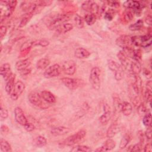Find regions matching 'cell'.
Wrapping results in <instances>:
<instances>
[{
	"mask_svg": "<svg viewBox=\"0 0 152 152\" xmlns=\"http://www.w3.org/2000/svg\"><path fill=\"white\" fill-rule=\"evenodd\" d=\"M152 150V147H151V145L150 143H147L144 147V150L143 151H145V152H150V151H151Z\"/></svg>",
	"mask_w": 152,
	"mask_h": 152,
	"instance_id": "cell-54",
	"label": "cell"
},
{
	"mask_svg": "<svg viewBox=\"0 0 152 152\" xmlns=\"http://www.w3.org/2000/svg\"><path fill=\"white\" fill-rule=\"evenodd\" d=\"M62 70L66 75H74L77 70L76 64L74 61L68 60L64 61L62 64Z\"/></svg>",
	"mask_w": 152,
	"mask_h": 152,
	"instance_id": "cell-12",
	"label": "cell"
},
{
	"mask_svg": "<svg viewBox=\"0 0 152 152\" xmlns=\"http://www.w3.org/2000/svg\"><path fill=\"white\" fill-rule=\"evenodd\" d=\"M87 132L84 129H81L75 132V134L69 135L66 138H65L62 142V145L72 146L78 143H80L84 141L85 137H86Z\"/></svg>",
	"mask_w": 152,
	"mask_h": 152,
	"instance_id": "cell-3",
	"label": "cell"
},
{
	"mask_svg": "<svg viewBox=\"0 0 152 152\" xmlns=\"http://www.w3.org/2000/svg\"><path fill=\"white\" fill-rule=\"evenodd\" d=\"M33 144L38 147H42L46 145L47 140L46 138L42 135H38L34 138L33 140Z\"/></svg>",
	"mask_w": 152,
	"mask_h": 152,
	"instance_id": "cell-30",
	"label": "cell"
},
{
	"mask_svg": "<svg viewBox=\"0 0 152 152\" xmlns=\"http://www.w3.org/2000/svg\"><path fill=\"white\" fill-rule=\"evenodd\" d=\"M128 91L129 93V96L132 100V101L136 103V102H138V99L139 96V93L140 91V88L138 87V86L135 83H132L129 85L128 88Z\"/></svg>",
	"mask_w": 152,
	"mask_h": 152,
	"instance_id": "cell-17",
	"label": "cell"
},
{
	"mask_svg": "<svg viewBox=\"0 0 152 152\" xmlns=\"http://www.w3.org/2000/svg\"><path fill=\"white\" fill-rule=\"evenodd\" d=\"M81 8L86 11L94 14L97 17L99 12V5L93 1H86L82 4Z\"/></svg>",
	"mask_w": 152,
	"mask_h": 152,
	"instance_id": "cell-13",
	"label": "cell"
},
{
	"mask_svg": "<svg viewBox=\"0 0 152 152\" xmlns=\"http://www.w3.org/2000/svg\"><path fill=\"white\" fill-rule=\"evenodd\" d=\"M129 70L134 75H139L141 71V65L140 62L136 61H131Z\"/></svg>",
	"mask_w": 152,
	"mask_h": 152,
	"instance_id": "cell-25",
	"label": "cell"
},
{
	"mask_svg": "<svg viewBox=\"0 0 152 152\" xmlns=\"http://www.w3.org/2000/svg\"><path fill=\"white\" fill-rule=\"evenodd\" d=\"M62 68L58 64L48 66L44 71L43 75L46 78H51L59 76L62 72Z\"/></svg>",
	"mask_w": 152,
	"mask_h": 152,
	"instance_id": "cell-10",
	"label": "cell"
},
{
	"mask_svg": "<svg viewBox=\"0 0 152 152\" xmlns=\"http://www.w3.org/2000/svg\"><path fill=\"white\" fill-rule=\"evenodd\" d=\"M40 95L43 100L48 104H53L56 101L55 96L50 91L43 90L41 91Z\"/></svg>",
	"mask_w": 152,
	"mask_h": 152,
	"instance_id": "cell-21",
	"label": "cell"
},
{
	"mask_svg": "<svg viewBox=\"0 0 152 152\" xmlns=\"http://www.w3.org/2000/svg\"><path fill=\"white\" fill-rule=\"evenodd\" d=\"M31 64V60L30 58H26L17 61L15 64V68L18 71H23L29 67Z\"/></svg>",
	"mask_w": 152,
	"mask_h": 152,
	"instance_id": "cell-24",
	"label": "cell"
},
{
	"mask_svg": "<svg viewBox=\"0 0 152 152\" xmlns=\"http://www.w3.org/2000/svg\"><path fill=\"white\" fill-rule=\"evenodd\" d=\"M151 98H152L151 89L146 88L145 92H144V99H145L146 102L149 103L150 104L151 101Z\"/></svg>",
	"mask_w": 152,
	"mask_h": 152,
	"instance_id": "cell-45",
	"label": "cell"
},
{
	"mask_svg": "<svg viewBox=\"0 0 152 152\" xmlns=\"http://www.w3.org/2000/svg\"><path fill=\"white\" fill-rule=\"evenodd\" d=\"M113 114L118 115L121 112V104L122 102H121L120 99L118 96H113Z\"/></svg>",
	"mask_w": 152,
	"mask_h": 152,
	"instance_id": "cell-32",
	"label": "cell"
},
{
	"mask_svg": "<svg viewBox=\"0 0 152 152\" xmlns=\"http://www.w3.org/2000/svg\"><path fill=\"white\" fill-rule=\"evenodd\" d=\"M115 11L113 9H109V10L105 12L104 14V19L107 21L112 20L113 17L115 16Z\"/></svg>",
	"mask_w": 152,
	"mask_h": 152,
	"instance_id": "cell-43",
	"label": "cell"
},
{
	"mask_svg": "<svg viewBox=\"0 0 152 152\" xmlns=\"http://www.w3.org/2000/svg\"><path fill=\"white\" fill-rule=\"evenodd\" d=\"M33 15V14L31 13H26L24 14V15L22 17L20 24H19V27H24L27 23L30 21V18L32 17V16Z\"/></svg>",
	"mask_w": 152,
	"mask_h": 152,
	"instance_id": "cell-38",
	"label": "cell"
},
{
	"mask_svg": "<svg viewBox=\"0 0 152 152\" xmlns=\"http://www.w3.org/2000/svg\"><path fill=\"white\" fill-rule=\"evenodd\" d=\"M132 45L136 47L147 48L151 44V35L147 34L143 36H134L131 37Z\"/></svg>",
	"mask_w": 152,
	"mask_h": 152,
	"instance_id": "cell-4",
	"label": "cell"
},
{
	"mask_svg": "<svg viewBox=\"0 0 152 152\" xmlns=\"http://www.w3.org/2000/svg\"><path fill=\"white\" fill-rule=\"evenodd\" d=\"M131 140V137L128 134H125L123 135L121 140L120 141L119 147L121 149H124L126 147L128 144L129 143Z\"/></svg>",
	"mask_w": 152,
	"mask_h": 152,
	"instance_id": "cell-33",
	"label": "cell"
},
{
	"mask_svg": "<svg viewBox=\"0 0 152 152\" xmlns=\"http://www.w3.org/2000/svg\"><path fill=\"white\" fill-rule=\"evenodd\" d=\"M141 57H142V52L141 50H140V49H134L132 55H131V58L136 61H138L140 62L141 59Z\"/></svg>",
	"mask_w": 152,
	"mask_h": 152,
	"instance_id": "cell-40",
	"label": "cell"
},
{
	"mask_svg": "<svg viewBox=\"0 0 152 152\" xmlns=\"http://www.w3.org/2000/svg\"><path fill=\"white\" fill-rule=\"evenodd\" d=\"M92 151L91 148L87 145H77L72 147L71 150V151L77 152V151H84V152H88Z\"/></svg>",
	"mask_w": 152,
	"mask_h": 152,
	"instance_id": "cell-36",
	"label": "cell"
},
{
	"mask_svg": "<svg viewBox=\"0 0 152 152\" xmlns=\"http://www.w3.org/2000/svg\"><path fill=\"white\" fill-rule=\"evenodd\" d=\"M107 5H109V6L113 7V8H116L119 7V2L116 1H107L105 2Z\"/></svg>",
	"mask_w": 152,
	"mask_h": 152,
	"instance_id": "cell-51",
	"label": "cell"
},
{
	"mask_svg": "<svg viewBox=\"0 0 152 152\" xmlns=\"http://www.w3.org/2000/svg\"><path fill=\"white\" fill-rule=\"evenodd\" d=\"M119 130H120V128L118 124L116 123V122H113L108 128L106 131V137L108 138H113L118 133Z\"/></svg>",
	"mask_w": 152,
	"mask_h": 152,
	"instance_id": "cell-22",
	"label": "cell"
},
{
	"mask_svg": "<svg viewBox=\"0 0 152 152\" xmlns=\"http://www.w3.org/2000/svg\"><path fill=\"white\" fill-rule=\"evenodd\" d=\"M28 99L31 104L41 109H46L49 107L47 105L49 104L43 100L40 95V93H39L36 91L30 92L28 94Z\"/></svg>",
	"mask_w": 152,
	"mask_h": 152,
	"instance_id": "cell-5",
	"label": "cell"
},
{
	"mask_svg": "<svg viewBox=\"0 0 152 152\" xmlns=\"http://www.w3.org/2000/svg\"><path fill=\"white\" fill-rule=\"evenodd\" d=\"M137 112L140 116H144L145 113L148 112V110L144 103H141L138 106Z\"/></svg>",
	"mask_w": 152,
	"mask_h": 152,
	"instance_id": "cell-44",
	"label": "cell"
},
{
	"mask_svg": "<svg viewBox=\"0 0 152 152\" xmlns=\"http://www.w3.org/2000/svg\"><path fill=\"white\" fill-rule=\"evenodd\" d=\"M112 116L111 110L109 106L107 104H104L103 106V113L100 116L99 121L102 125H106Z\"/></svg>",
	"mask_w": 152,
	"mask_h": 152,
	"instance_id": "cell-16",
	"label": "cell"
},
{
	"mask_svg": "<svg viewBox=\"0 0 152 152\" xmlns=\"http://www.w3.org/2000/svg\"><path fill=\"white\" fill-rule=\"evenodd\" d=\"M1 150L3 152H11L12 151L10 143L5 140L1 138Z\"/></svg>",
	"mask_w": 152,
	"mask_h": 152,
	"instance_id": "cell-35",
	"label": "cell"
},
{
	"mask_svg": "<svg viewBox=\"0 0 152 152\" xmlns=\"http://www.w3.org/2000/svg\"><path fill=\"white\" fill-rule=\"evenodd\" d=\"M96 18L97 17L94 14L88 13L84 16V21L87 25L91 26L96 22Z\"/></svg>",
	"mask_w": 152,
	"mask_h": 152,
	"instance_id": "cell-34",
	"label": "cell"
},
{
	"mask_svg": "<svg viewBox=\"0 0 152 152\" xmlns=\"http://www.w3.org/2000/svg\"><path fill=\"white\" fill-rule=\"evenodd\" d=\"M129 148H131L129 150L130 151H141L142 150V144L139 142L138 143L129 147Z\"/></svg>",
	"mask_w": 152,
	"mask_h": 152,
	"instance_id": "cell-46",
	"label": "cell"
},
{
	"mask_svg": "<svg viewBox=\"0 0 152 152\" xmlns=\"http://www.w3.org/2000/svg\"><path fill=\"white\" fill-rule=\"evenodd\" d=\"M1 132L2 134H6L9 132V128L6 125H2L1 127Z\"/></svg>",
	"mask_w": 152,
	"mask_h": 152,
	"instance_id": "cell-55",
	"label": "cell"
},
{
	"mask_svg": "<svg viewBox=\"0 0 152 152\" xmlns=\"http://www.w3.org/2000/svg\"><path fill=\"white\" fill-rule=\"evenodd\" d=\"M143 27V21L142 20H138L134 24H131L129 26V29L131 31H138L142 28Z\"/></svg>",
	"mask_w": 152,
	"mask_h": 152,
	"instance_id": "cell-37",
	"label": "cell"
},
{
	"mask_svg": "<svg viewBox=\"0 0 152 152\" xmlns=\"http://www.w3.org/2000/svg\"><path fill=\"white\" fill-rule=\"evenodd\" d=\"M151 16L150 15H147L145 18V21L147 24H148V25H151Z\"/></svg>",
	"mask_w": 152,
	"mask_h": 152,
	"instance_id": "cell-57",
	"label": "cell"
},
{
	"mask_svg": "<svg viewBox=\"0 0 152 152\" xmlns=\"http://www.w3.org/2000/svg\"><path fill=\"white\" fill-rule=\"evenodd\" d=\"M109 68L114 72L115 78L116 81H120L124 76V69L122 66L117 62L110 59L107 62Z\"/></svg>",
	"mask_w": 152,
	"mask_h": 152,
	"instance_id": "cell-7",
	"label": "cell"
},
{
	"mask_svg": "<svg viewBox=\"0 0 152 152\" xmlns=\"http://www.w3.org/2000/svg\"><path fill=\"white\" fill-rule=\"evenodd\" d=\"M145 137L147 138L148 140H150L151 138V126L147 127V129L144 133Z\"/></svg>",
	"mask_w": 152,
	"mask_h": 152,
	"instance_id": "cell-52",
	"label": "cell"
},
{
	"mask_svg": "<svg viewBox=\"0 0 152 152\" xmlns=\"http://www.w3.org/2000/svg\"><path fill=\"white\" fill-rule=\"evenodd\" d=\"M100 69L99 67H93L90 71L89 81L92 87L96 90H99L100 88Z\"/></svg>",
	"mask_w": 152,
	"mask_h": 152,
	"instance_id": "cell-6",
	"label": "cell"
},
{
	"mask_svg": "<svg viewBox=\"0 0 152 152\" xmlns=\"http://www.w3.org/2000/svg\"><path fill=\"white\" fill-rule=\"evenodd\" d=\"M124 18L126 22H129L133 18V13L130 10L126 11L124 14Z\"/></svg>",
	"mask_w": 152,
	"mask_h": 152,
	"instance_id": "cell-47",
	"label": "cell"
},
{
	"mask_svg": "<svg viewBox=\"0 0 152 152\" xmlns=\"http://www.w3.org/2000/svg\"><path fill=\"white\" fill-rule=\"evenodd\" d=\"M74 20L75 26L79 28H82L84 27V20L83 18L79 15L78 14H75L74 17Z\"/></svg>",
	"mask_w": 152,
	"mask_h": 152,
	"instance_id": "cell-39",
	"label": "cell"
},
{
	"mask_svg": "<svg viewBox=\"0 0 152 152\" xmlns=\"http://www.w3.org/2000/svg\"><path fill=\"white\" fill-rule=\"evenodd\" d=\"M7 32V27L5 26H1L0 27V36L1 39H2L6 35Z\"/></svg>",
	"mask_w": 152,
	"mask_h": 152,
	"instance_id": "cell-50",
	"label": "cell"
},
{
	"mask_svg": "<svg viewBox=\"0 0 152 152\" xmlns=\"http://www.w3.org/2000/svg\"><path fill=\"white\" fill-rule=\"evenodd\" d=\"M116 147V142L115 141L112 139V138H109L106 140L102 145L100 147H98L97 149L95 150L96 151H110L115 148Z\"/></svg>",
	"mask_w": 152,
	"mask_h": 152,
	"instance_id": "cell-18",
	"label": "cell"
},
{
	"mask_svg": "<svg viewBox=\"0 0 152 152\" xmlns=\"http://www.w3.org/2000/svg\"><path fill=\"white\" fill-rule=\"evenodd\" d=\"M33 46H39L42 47H46L49 44V42L45 40V39H39V40H32Z\"/></svg>",
	"mask_w": 152,
	"mask_h": 152,
	"instance_id": "cell-42",
	"label": "cell"
},
{
	"mask_svg": "<svg viewBox=\"0 0 152 152\" xmlns=\"http://www.w3.org/2000/svg\"><path fill=\"white\" fill-rule=\"evenodd\" d=\"M1 113H0V116L2 120L6 119L8 116V112L7 109H6L5 107H3L2 106H1V109H0Z\"/></svg>",
	"mask_w": 152,
	"mask_h": 152,
	"instance_id": "cell-48",
	"label": "cell"
},
{
	"mask_svg": "<svg viewBox=\"0 0 152 152\" xmlns=\"http://www.w3.org/2000/svg\"><path fill=\"white\" fill-rule=\"evenodd\" d=\"M138 135L140 139V142L143 145V143L144 141V137H145L144 133L142 131H139L138 132Z\"/></svg>",
	"mask_w": 152,
	"mask_h": 152,
	"instance_id": "cell-53",
	"label": "cell"
},
{
	"mask_svg": "<svg viewBox=\"0 0 152 152\" xmlns=\"http://www.w3.org/2000/svg\"><path fill=\"white\" fill-rule=\"evenodd\" d=\"M24 129L28 131V132H31L34 130L35 129V126L33 124L28 122L24 126Z\"/></svg>",
	"mask_w": 152,
	"mask_h": 152,
	"instance_id": "cell-49",
	"label": "cell"
},
{
	"mask_svg": "<svg viewBox=\"0 0 152 152\" xmlns=\"http://www.w3.org/2000/svg\"><path fill=\"white\" fill-rule=\"evenodd\" d=\"M61 81L70 90H76L83 85V81L78 78L64 77L61 78Z\"/></svg>",
	"mask_w": 152,
	"mask_h": 152,
	"instance_id": "cell-8",
	"label": "cell"
},
{
	"mask_svg": "<svg viewBox=\"0 0 152 152\" xmlns=\"http://www.w3.org/2000/svg\"><path fill=\"white\" fill-rule=\"evenodd\" d=\"M72 28H73V25L72 24L65 23L58 26L55 30H56V31L59 34H65L71 31V30H72Z\"/></svg>",
	"mask_w": 152,
	"mask_h": 152,
	"instance_id": "cell-28",
	"label": "cell"
},
{
	"mask_svg": "<svg viewBox=\"0 0 152 152\" xmlns=\"http://www.w3.org/2000/svg\"><path fill=\"white\" fill-rule=\"evenodd\" d=\"M30 71H31V69L28 68H27V69H26L23 71H20V74L23 75H27L28 74H29L30 72Z\"/></svg>",
	"mask_w": 152,
	"mask_h": 152,
	"instance_id": "cell-58",
	"label": "cell"
},
{
	"mask_svg": "<svg viewBox=\"0 0 152 152\" xmlns=\"http://www.w3.org/2000/svg\"><path fill=\"white\" fill-rule=\"evenodd\" d=\"M50 63V61L48 58H43L39 59L37 61L36 67L39 69L43 70V69H46L48 68V66H49Z\"/></svg>",
	"mask_w": 152,
	"mask_h": 152,
	"instance_id": "cell-31",
	"label": "cell"
},
{
	"mask_svg": "<svg viewBox=\"0 0 152 152\" xmlns=\"http://www.w3.org/2000/svg\"><path fill=\"white\" fill-rule=\"evenodd\" d=\"M17 4V1H1V23L2 22L4 18L10 17L12 14Z\"/></svg>",
	"mask_w": 152,
	"mask_h": 152,
	"instance_id": "cell-2",
	"label": "cell"
},
{
	"mask_svg": "<svg viewBox=\"0 0 152 152\" xmlns=\"http://www.w3.org/2000/svg\"><path fill=\"white\" fill-rule=\"evenodd\" d=\"M90 55V52L84 48H78L74 52V56L78 59H85Z\"/></svg>",
	"mask_w": 152,
	"mask_h": 152,
	"instance_id": "cell-26",
	"label": "cell"
},
{
	"mask_svg": "<svg viewBox=\"0 0 152 152\" xmlns=\"http://www.w3.org/2000/svg\"><path fill=\"white\" fill-rule=\"evenodd\" d=\"M146 88L151 89V80H149L148 81H147V83L146 84Z\"/></svg>",
	"mask_w": 152,
	"mask_h": 152,
	"instance_id": "cell-59",
	"label": "cell"
},
{
	"mask_svg": "<svg viewBox=\"0 0 152 152\" xmlns=\"http://www.w3.org/2000/svg\"><path fill=\"white\" fill-rule=\"evenodd\" d=\"M15 74H13L11 75V76L8 79V80L6 81V84H5V91L8 94H10L13 87L15 84Z\"/></svg>",
	"mask_w": 152,
	"mask_h": 152,
	"instance_id": "cell-29",
	"label": "cell"
},
{
	"mask_svg": "<svg viewBox=\"0 0 152 152\" xmlns=\"http://www.w3.org/2000/svg\"><path fill=\"white\" fill-rule=\"evenodd\" d=\"M142 123L147 127L151 126V113L150 112H148L147 113H145L143 116Z\"/></svg>",
	"mask_w": 152,
	"mask_h": 152,
	"instance_id": "cell-41",
	"label": "cell"
},
{
	"mask_svg": "<svg viewBox=\"0 0 152 152\" xmlns=\"http://www.w3.org/2000/svg\"><path fill=\"white\" fill-rule=\"evenodd\" d=\"M123 6L126 9H131L137 15H140L144 5L137 1H126L124 2Z\"/></svg>",
	"mask_w": 152,
	"mask_h": 152,
	"instance_id": "cell-9",
	"label": "cell"
},
{
	"mask_svg": "<svg viewBox=\"0 0 152 152\" xmlns=\"http://www.w3.org/2000/svg\"><path fill=\"white\" fill-rule=\"evenodd\" d=\"M143 73L144 74V75L145 77H147V78H150L151 74V71L150 70H148L147 68H144L143 69Z\"/></svg>",
	"mask_w": 152,
	"mask_h": 152,
	"instance_id": "cell-56",
	"label": "cell"
},
{
	"mask_svg": "<svg viewBox=\"0 0 152 152\" xmlns=\"http://www.w3.org/2000/svg\"><path fill=\"white\" fill-rule=\"evenodd\" d=\"M121 112L124 115L128 116H129L132 112V106L128 102H124L121 104Z\"/></svg>",
	"mask_w": 152,
	"mask_h": 152,
	"instance_id": "cell-27",
	"label": "cell"
},
{
	"mask_svg": "<svg viewBox=\"0 0 152 152\" xmlns=\"http://www.w3.org/2000/svg\"><path fill=\"white\" fill-rule=\"evenodd\" d=\"M116 45L123 49L132 47L131 43V37L128 35H121L116 40Z\"/></svg>",
	"mask_w": 152,
	"mask_h": 152,
	"instance_id": "cell-14",
	"label": "cell"
},
{
	"mask_svg": "<svg viewBox=\"0 0 152 152\" xmlns=\"http://www.w3.org/2000/svg\"><path fill=\"white\" fill-rule=\"evenodd\" d=\"M14 116L16 122L23 126L28 122L24 115L23 109L20 107H16L15 108Z\"/></svg>",
	"mask_w": 152,
	"mask_h": 152,
	"instance_id": "cell-15",
	"label": "cell"
},
{
	"mask_svg": "<svg viewBox=\"0 0 152 152\" xmlns=\"http://www.w3.org/2000/svg\"><path fill=\"white\" fill-rule=\"evenodd\" d=\"M117 56L118 59L120 61L121 63V66H123L125 69H128L129 68V65H130V61H129V58L128 55L126 54V53L122 50L119 51L118 54Z\"/></svg>",
	"mask_w": 152,
	"mask_h": 152,
	"instance_id": "cell-20",
	"label": "cell"
},
{
	"mask_svg": "<svg viewBox=\"0 0 152 152\" xmlns=\"http://www.w3.org/2000/svg\"><path fill=\"white\" fill-rule=\"evenodd\" d=\"M69 18L68 14H57L47 17V18L45 19V23L49 29H56L58 26L68 21Z\"/></svg>",
	"mask_w": 152,
	"mask_h": 152,
	"instance_id": "cell-1",
	"label": "cell"
},
{
	"mask_svg": "<svg viewBox=\"0 0 152 152\" xmlns=\"http://www.w3.org/2000/svg\"><path fill=\"white\" fill-rule=\"evenodd\" d=\"M69 132V129L65 126H60L54 127L51 129L50 133L54 136H61L68 134Z\"/></svg>",
	"mask_w": 152,
	"mask_h": 152,
	"instance_id": "cell-23",
	"label": "cell"
},
{
	"mask_svg": "<svg viewBox=\"0 0 152 152\" xmlns=\"http://www.w3.org/2000/svg\"><path fill=\"white\" fill-rule=\"evenodd\" d=\"M0 74L4 80L7 81L12 74L10 64L8 63L3 64L0 67Z\"/></svg>",
	"mask_w": 152,
	"mask_h": 152,
	"instance_id": "cell-19",
	"label": "cell"
},
{
	"mask_svg": "<svg viewBox=\"0 0 152 152\" xmlns=\"http://www.w3.org/2000/svg\"><path fill=\"white\" fill-rule=\"evenodd\" d=\"M25 90V85L23 81L18 80L15 82L13 89L10 94L13 100H17Z\"/></svg>",
	"mask_w": 152,
	"mask_h": 152,
	"instance_id": "cell-11",
	"label": "cell"
}]
</instances>
